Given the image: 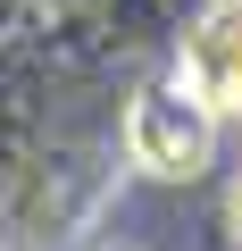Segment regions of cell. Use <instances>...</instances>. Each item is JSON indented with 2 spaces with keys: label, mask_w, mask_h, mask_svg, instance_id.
I'll use <instances>...</instances> for the list:
<instances>
[{
  "label": "cell",
  "mask_w": 242,
  "mask_h": 251,
  "mask_svg": "<svg viewBox=\"0 0 242 251\" xmlns=\"http://www.w3.org/2000/svg\"><path fill=\"white\" fill-rule=\"evenodd\" d=\"M209 151H217V109H209L184 75L134 92V109H126V159H134L142 176L184 184V176L209 168Z\"/></svg>",
  "instance_id": "6da1fadb"
},
{
  "label": "cell",
  "mask_w": 242,
  "mask_h": 251,
  "mask_svg": "<svg viewBox=\"0 0 242 251\" xmlns=\"http://www.w3.org/2000/svg\"><path fill=\"white\" fill-rule=\"evenodd\" d=\"M176 75H184L217 117H242V0H209V9H200V25L184 34Z\"/></svg>",
  "instance_id": "7a4b0ae2"
},
{
  "label": "cell",
  "mask_w": 242,
  "mask_h": 251,
  "mask_svg": "<svg viewBox=\"0 0 242 251\" xmlns=\"http://www.w3.org/2000/svg\"><path fill=\"white\" fill-rule=\"evenodd\" d=\"M100 251H142V243H100Z\"/></svg>",
  "instance_id": "277c9868"
},
{
  "label": "cell",
  "mask_w": 242,
  "mask_h": 251,
  "mask_svg": "<svg viewBox=\"0 0 242 251\" xmlns=\"http://www.w3.org/2000/svg\"><path fill=\"white\" fill-rule=\"evenodd\" d=\"M225 226H234V243H242V176H234V193H225Z\"/></svg>",
  "instance_id": "3957f363"
}]
</instances>
